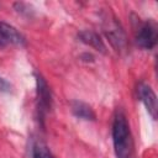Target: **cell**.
<instances>
[{
  "mask_svg": "<svg viewBox=\"0 0 158 158\" xmlns=\"http://www.w3.org/2000/svg\"><path fill=\"white\" fill-rule=\"evenodd\" d=\"M112 143L117 158H133V139L126 115L117 110L112 122Z\"/></svg>",
  "mask_w": 158,
  "mask_h": 158,
  "instance_id": "obj_1",
  "label": "cell"
},
{
  "mask_svg": "<svg viewBox=\"0 0 158 158\" xmlns=\"http://www.w3.org/2000/svg\"><path fill=\"white\" fill-rule=\"evenodd\" d=\"M35 78H36V93H37V112H38V117L43 120L44 115L51 110L52 94L47 81L41 74L35 73Z\"/></svg>",
  "mask_w": 158,
  "mask_h": 158,
  "instance_id": "obj_2",
  "label": "cell"
},
{
  "mask_svg": "<svg viewBox=\"0 0 158 158\" xmlns=\"http://www.w3.org/2000/svg\"><path fill=\"white\" fill-rule=\"evenodd\" d=\"M157 38H158V32H157V25L154 21H146L143 22L137 32H136V43L138 47L142 49H152L157 44Z\"/></svg>",
  "mask_w": 158,
  "mask_h": 158,
  "instance_id": "obj_3",
  "label": "cell"
},
{
  "mask_svg": "<svg viewBox=\"0 0 158 158\" xmlns=\"http://www.w3.org/2000/svg\"><path fill=\"white\" fill-rule=\"evenodd\" d=\"M137 94L139 100L144 105L147 112L151 115L153 120H156L157 118V98L153 89L146 83H139L137 85Z\"/></svg>",
  "mask_w": 158,
  "mask_h": 158,
  "instance_id": "obj_4",
  "label": "cell"
},
{
  "mask_svg": "<svg viewBox=\"0 0 158 158\" xmlns=\"http://www.w3.org/2000/svg\"><path fill=\"white\" fill-rule=\"evenodd\" d=\"M0 37L2 38L4 43L7 44H14L19 47L26 46V38L25 36L12 25L0 21Z\"/></svg>",
  "mask_w": 158,
  "mask_h": 158,
  "instance_id": "obj_5",
  "label": "cell"
},
{
  "mask_svg": "<svg viewBox=\"0 0 158 158\" xmlns=\"http://www.w3.org/2000/svg\"><path fill=\"white\" fill-rule=\"evenodd\" d=\"M78 37H79L80 42H83L84 44L93 47L95 51H98L100 53H106V46L98 32H94L90 30H84V31L79 32Z\"/></svg>",
  "mask_w": 158,
  "mask_h": 158,
  "instance_id": "obj_6",
  "label": "cell"
},
{
  "mask_svg": "<svg viewBox=\"0 0 158 158\" xmlns=\"http://www.w3.org/2000/svg\"><path fill=\"white\" fill-rule=\"evenodd\" d=\"M70 107H72L73 115L75 117L80 118V120L95 121V118H96V115H95L94 110L86 102H83V101H79V100H74V101H72Z\"/></svg>",
  "mask_w": 158,
  "mask_h": 158,
  "instance_id": "obj_7",
  "label": "cell"
},
{
  "mask_svg": "<svg viewBox=\"0 0 158 158\" xmlns=\"http://www.w3.org/2000/svg\"><path fill=\"white\" fill-rule=\"evenodd\" d=\"M32 158H53V154L44 143L36 142L32 147Z\"/></svg>",
  "mask_w": 158,
  "mask_h": 158,
  "instance_id": "obj_8",
  "label": "cell"
},
{
  "mask_svg": "<svg viewBox=\"0 0 158 158\" xmlns=\"http://www.w3.org/2000/svg\"><path fill=\"white\" fill-rule=\"evenodd\" d=\"M11 89H12V85L10 84V81L0 77V93H10Z\"/></svg>",
  "mask_w": 158,
  "mask_h": 158,
  "instance_id": "obj_9",
  "label": "cell"
}]
</instances>
